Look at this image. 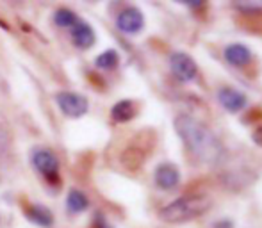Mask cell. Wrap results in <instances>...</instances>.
<instances>
[{
    "label": "cell",
    "instance_id": "2e32d148",
    "mask_svg": "<svg viewBox=\"0 0 262 228\" xmlns=\"http://www.w3.org/2000/svg\"><path fill=\"white\" fill-rule=\"evenodd\" d=\"M252 139H253V143H255V145L262 146V127H260V128H257V130L253 132Z\"/></svg>",
    "mask_w": 262,
    "mask_h": 228
},
{
    "label": "cell",
    "instance_id": "ac0fdd59",
    "mask_svg": "<svg viewBox=\"0 0 262 228\" xmlns=\"http://www.w3.org/2000/svg\"><path fill=\"white\" fill-rule=\"evenodd\" d=\"M216 228H232V223L230 221H220L216 225Z\"/></svg>",
    "mask_w": 262,
    "mask_h": 228
},
{
    "label": "cell",
    "instance_id": "5b68a950",
    "mask_svg": "<svg viewBox=\"0 0 262 228\" xmlns=\"http://www.w3.org/2000/svg\"><path fill=\"white\" fill-rule=\"evenodd\" d=\"M169 68L180 82H191L196 77V64L184 52H175L169 56Z\"/></svg>",
    "mask_w": 262,
    "mask_h": 228
},
{
    "label": "cell",
    "instance_id": "7c38bea8",
    "mask_svg": "<svg viewBox=\"0 0 262 228\" xmlns=\"http://www.w3.org/2000/svg\"><path fill=\"white\" fill-rule=\"evenodd\" d=\"M134 116H136V105L132 100H120L111 109V118H113L114 121H118V123L130 121Z\"/></svg>",
    "mask_w": 262,
    "mask_h": 228
},
{
    "label": "cell",
    "instance_id": "30bf717a",
    "mask_svg": "<svg viewBox=\"0 0 262 228\" xmlns=\"http://www.w3.org/2000/svg\"><path fill=\"white\" fill-rule=\"evenodd\" d=\"M25 214H27V219L32 223H36V225L39 226H52L54 223V214L49 211L47 207H43V205H31V207L25 211Z\"/></svg>",
    "mask_w": 262,
    "mask_h": 228
},
{
    "label": "cell",
    "instance_id": "52a82bcc",
    "mask_svg": "<svg viewBox=\"0 0 262 228\" xmlns=\"http://www.w3.org/2000/svg\"><path fill=\"white\" fill-rule=\"evenodd\" d=\"M180 182V171L175 164L162 163L156 170V184L161 189H173Z\"/></svg>",
    "mask_w": 262,
    "mask_h": 228
},
{
    "label": "cell",
    "instance_id": "6da1fadb",
    "mask_svg": "<svg viewBox=\"0 0 262 228\" xmlns=\"http://www.w3.org/2000/svg\"><path fill=\"white\" fill-rule=\"evenodd\" d=\"M175 128L180 138H182V141L186 143V146L194 155L202 157L205 161H214L220 155L221 145L216 139V135L207 127L198 123L196 120L182 114V116H179L175 120Z\"/></svg>",
    "mask_w": 262,
    "mask_h": 228
},
{
    "label": "cell",
    "instance_id": "5bb4252c",
    "mask_svg": "<svg viewBox=\"0 0 262 228\" xmlns=\"http://www.w3.org/2000/svg\"><path fill=\"white\" fill-rule=\"evenodd\" d=\"M54 21L59 27H75V25L79 24V18H77V14L73 13V11L59 9V11H55V14H54Z\"/></svg>",
    "mask_w": 262,
    "mask_h": 228
},
{
    "label": "cell",
    "instance_id": "277c9868",
    "mask_svg": "<svg viewBox=\"0 0 262 228\" xmlns=\"http://www.w3.org/2000/svg\"><path fill=\"white\" fill-rule=\"evenodd\" d=\"M32 164L47 180H50V182H57L59 180V161L50 150H36L32 153Z\"/></svg>",
    "mask_w": 262,
    "mask_h": 228
},
{
    "label": "cell",
    "instance_id": "e0dca14e",
    "mask_svg": "<svg viewBox=\"0 0 262 228\" xmlns=\"http://www.w3.org/2000/svg\"><path fill=\"white\" fill-rule=\"evenodd\" d=\"M180 4H186V6H191V7H200L202 6V4H204V2H202V0H194V2H180Z\"/></svg>",
    "mask_w": 262,
    "mask_h": 228
},
{
    "label": "cell",
    "instance_id": "4fadbf2b",
    "mask_svg": "<svg viewBox=\"0 0 262 228\" xmlns=\"http://www.w3.org/2000/svg\"><path fill=\"white\" fill-rule=\"evenodd\" d=\"M88 205H90V201H88L86 194L80 193L79 189H72L68 193V196H66V209H68V212H72V214L84 212L88 209Z\"/></svg>",
    "mask_w": 262,
    "mask_h": 228
},
{
    "label": "cell",
    "instance_id": "8992f818",
    "mask_svg": "<svg viewBox=\"0 0 262 228\" xmlns=\"http://www.w3.org/2000/svg\"><path fill=\"white\" fill-rule=\"evenodd\" d=\"M116 25L125 34H138L143 29V25H145V18H143V13L139 9L127 7V9H123L118 14Z\"/></svg>",
    "mask_w": 262,
    "mask_h": 228
},
{
    "label": "cell",
    "instance_id": "9a60e30c",
    "mask_svg": "<svg viewBox=\"0 0 262 228\" xmlns=\"http://www.w3.org/2000/svg\"><path fill=\"white\" fill-rule=\"evenodd\" d=\"M118 61H120V56H118L116 50H105L104 54H100V56L97 57L95 64L100 70H113L118 66Z\"/></svg>",
    "mask_w": 262,
    "mask_h": 228
},
{
    "label": "cell",
    "instance_id": "7a4b0ae2",
    "mask_svg": "<svg viewBox=\"0 0 262 228\" xmlns=\"http://www.w3.org/2000/svg\"><path fill=\"white\" fill-rule=\"evenodd\" d=\"M209 209H210V200L207 196H202V194L184 196L171 201L164 209H161L159 218L166 223H184V221H189V219L198 218L204 212H207Z\"/></svg>",
    "mask_w": 262,
    "mask_h": 228
},
{
    "label": "cell",
    "instance_id": "9c48e42d",
    "mask_svg": "<svg viewBox=\"0 0 262 228\" xmlns=\"http://www.w3.org/2000/svg\"><path fill=\"white\" fill-rule=\"evenodd\" d=\"M217 100H220V104L230 112L241 111V109L246 105L245 95L239 93V91H235V89H232V87H223V89H220V93H217Z\"/></svg>",
    "mask_w": 262,
    "mask_h": 228
},
{
    "label": "cell",
    "instance_id": "8fae6325",
    "mask_svg": "<svg viewBox=\"0 0 262 228\" xmlns=\"http://www.w3.org/2000/svg\"><path fill=\"white\" fill-rule=\"evenodd\" d=\"M225 59L234 66H245L252 59V52L245 45H230L225 50Z\"/></svg>",
    "mask_w": 262,
    "mask_h": 228
},
{
    "label": "cell",
    "instance_id": "3957f363",
    "mask_svg": "<svg viewBox=\"0 0 262 228\" xmlns=\"http://www.w3.org/2000/svg\"><path fill=\"white\" fill-rule=\"evenodd\" d=\"M55 102H57L59 109L62 114H66L68 118H82L90 109L88 98H84L82 95L70 93V91H61L55 95Z\"/></svg>",
    "mask_w": 262,
    "mask_h": 228
},
{
    "label": "cell",
    "instance_id": "ba28073f",
    "mask_svg": "<svg viewBox=\"0 0 262 228\" xmlns=\"http://www.w3.org/2000/svg\"><path fill=\"white\" fill-rule=\"evenodd\" d=\"M72 41L77 49L86 50L91 49L97 41V36H95V31L90 24H84V21H79V24L73 27L72 31Z\"/></svg>",
    "mask_w": 262,
    "mask_h": 228
}]
</instances>
